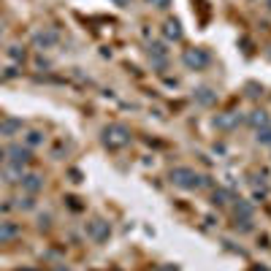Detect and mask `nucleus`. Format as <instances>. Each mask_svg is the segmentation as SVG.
<instances>
[{"label":"nucleus","instance_id":"f257e3e1","mask_svg":"<svg viewBox=\"0 0 271 271\" xmlns=\"http://www.w3.org/2000/svg\"><path fill=\"white\" fill-rule=\"evenodd\" d=\"M22 185H25V187L30 190V193H33V190H38V187L44 185V182H41V177H36V174H30V177H25V179H22Z\"/></svg>","mask_w":271,"mask_h":271},{"label":"nucleus","instance_id":"f03ea898","mask_svg":"<svg viewBox=\"0 0 271 271\" xmlns=\"http://www.w3.org/2000/svg\"><path fill=\"white\" fill-rule=\"evenodd\" d=\"M11 236H17V228L14 225H0V242H3V239H11Z\"/></svg>","mask_w":271,"mask_h":271}]
</instances>
